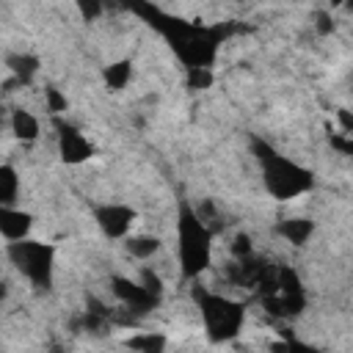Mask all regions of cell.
Instances as JSON below:
<instances>
[{"instance_id":"cell-1","label":"cell","mask_w":353,"mask_h":353,"mask_svg":"<svg viewBox=\"0 0 353 353\" xmlns=\"http://www.w3.org/2000/svg\"><path fill=\"white\" fill-rule=\"evenodd\" d=\"M254 152H256V160L262 165V182H265V190L279 199V201H290V199H298L303 193L312 190L314 179H312V171L298 165L295 160L279 154L273 146H268L265 141H254Z\"/></svg>"},{"instance_id":"cell-2","label":"cell","mask_w":353,"mask_h":353,"mask_svg":"<svg viewBox=\"0 0 353 353\" xmlns=\"http://www.w3.org/2000/svg\"><path fill=\"white\" fill-rule=\"evenodd\" d=\"M176 254L185 279H196L199 273H204L212 259V232L188 204H182L176 212Z\"/></svg>"},{"instance_id":"cell-3","label":"cell","mask_w":353,"mask_h":353,"mask_svg":"<svg viewBox=\"0 0 353 353\" xmlns=\"http://www.w3.org/2000/svg\"><path fill=\"white\" fill-rule=\"evenodd\" d=\"M193 295H196L201 325H204V334L210 336V342H229L240 334L245 312L237 301L210 292V290H196Z\"/></svg>"},{"instance_id":"cell-4","label":"cell","mask_w":353,"mask_h":353,"mask_svg":"<svg viewBox=\"0 0 353 353\" xmlns=\"http://www.w3.org/2000/svg\"><path fill=\"white\" fill-rule=\"evenodd\" d=\"M168 39L174 52L179 55V61L188 69H210V63L215 61V47H218V36L210 28L196 25H185V22H171L168 25Z\"/></svg>"},{"instance_id":"cell-5","label":"cell","mask_w":353,"mask_h":353,"mask_svg":"<svg viewBox=\"0 0 353 353\" xmlns=\"http://www.w3.org/2000/svg\"><path fill=\"white\" fill-rule=\"evenodd\" d=\"M8 256L17 265V270L33 284V287H50L52 281V265H55V248L41 240H19L8 243Z\"/></svg>"},{"instance_id":"cell-6","label":"cell","mask_w":353,"mask_h":353,"mask_svg":"<svg viewBox=\"0 0 353 353\" xmlns=\"http://www.w3.org/2000/svg\"><path fill=\"white\" fill-rule=\"evenodd\" d=\"M97 226L108 234V237H127V232L135 223V210L127 204H102L94 212Z\"/></svg>"},{"instance_id":"cell-7","label":"cell","mask_w":353,"mask_h":353,"mask_svg":"<svg viewBox=\"0 0 353 353\" xmlns=\"http://www.w3.org/2000/svg\"><path fill=\"white\" fill-rule=\"evenodd\" d=\"M58 152H61V160L69 163V165H77V163H85L91 154H94V146L91 141L72 124H61V132H58Z\"/></svg>"},{"instance_id":"cell-8","label":"cell","mask_w":353,"mask_h":353,"mask_svg":"<svg viewBox=\"0 0 353 353\" xmlns=\"http://www.w3.org/2000/svg\"><path fill=\"white\" fill-rule=\"evenodd\" d=\"M113 295L130 309V312H138V314H143V312H149V309H154V303H157V298H152L138 281H130V279H121V276H116L113 281Z\"/></svg>"},{"instance_id":"cell-9","label":"cell","mask_w":353,"mask_h":353,"mask_svg":"<svg viewBox=\"0 0 353 353\" xmlns=\"http://www.w3.org/2000/svg\"><path fill=\"white\" fill-rule=\"evenodd\" d=\"M33 226V218L30 212L25 210H17V207H0V234L8 240V243H19L28 237Z\"/></svg>"},{"instance_id":"cell-10","label":"cell","mask_w":353,"mask_h":353,"mask_svg":"<svg viewBox=\"0 0 353 353\" xmlns=\"http://www.w3.org/2000/svg\"><path fill=\"white\" fill-rule=\"evenodd\" d=\"M11 132H14V138H19V141L30 143V141H36V138H39L41 127H39V119H36L30 110L17 108V110L11 113Z\"/></svg>"},{"instance_id":"cell-11","label":"cell","mask_w":353,"mask_h":353,"mask_svg":"<svg viewBox=\"0 0 353 353\" xmlns=\"http://www.w3.org/2000/svg\"><path fill=\"white\" fill-rule=\"evenodd\" d=\"M276 232H279L287 243H292V245H303V243L312 237L314 223H312L309 218H284V221L276 226Z\"/></svg>"},{"instance_id":"cell-12","label":"cell","mask_w":353,"mask_h":353,"mask_svg":"<svg viewBox=\"0 0 353 353\" xmlns=\"http://www.w3.org/2000/svg\"><path fill=\"white\" fill-rule=\"evenodd\" d=\"M102 77H105V85H108L110 91H121V88H127V83L132 80V63H130V61H113V63L105 66Z\"/></svg>"},{"instance_id":"cell-13","label":"cell","mask_w":353,"mask_h":353,"mask_svg":"<svg viewBox=\"0 0 353 353\" xmlns=\"http://www.w3.org/2000/svg\"><path fill=\"white\" fill-rule=\"evenodd\" d=\"M124 248H127V254H130V256H135V259H149V256H154V254H157L160 240H157V237H152V234H135V237H127Z\"/></svg>"},{"instance_id":"cell-14","label":"cell","mask_w":353,"mask_h":353,"mask_svg":"<svg viewBox=\"0 0 353 353\" xmlns=\"http://www.w3.org/2000/svg\"><path fill=\"white\" fill-rule=\"evenodd\" d=\"M19 190V176L11 165H0V207H14Z\"/></svg>"},{"instance_id":"cell-15","label":"cell","mask_w":353,"mask_h":353,"mask_svg":"<svg viewBox=\"0 0 353 353\" xmlns=\"http://www.w3.org/2000/svg\"><path fill=\"white\" fill-rule=\"evenodd\" d=\"M8 69L14 72V77L19 83H30V77L39 72V61L33 55H11L8 58Z\"/></svg>"},{"instance_id":"cell-16","label":"cell","mask_w":353,"mask_h":353,"mask_svg":"<svg viewBox=\"0 0 353 353\" xmlns=\"http://www.w3.org/2000/svg\"><path fill=\"white\" fill-rule=\"evenodd\" d=\"M127 345L135 353H163L165 350V336L163 334H135Z\"/></svg>"},{"instance_id":"cell-17","label":"cell","mask_w":353,"mask_h":353,"mask_svg":"<svg viewBox=\"0 0 353 353\" xmlns=\"http://www.w3.org/2000/svg\"><path fill=\"white\" fill-rule=\"evenodd\" d=\"M232 254H234V259H240V262L254 254V243H251V237H248L245 232L234 234V240H232Z\"/></svg>"},{"instance_id":"cell-18","label":"cell","mask_w":353,"mask_h":353,"mask_svg":"<svg viewBox=\"0 0 353 353\" xmlns=\"http://www.w3.org/2000/svg\"><path fill=\"white\" fill-rule=\"evenodd\" d=\"M152 298H157L160 301V295H163V281H160V276H154V270H149V268H143V273H141V281H138Z\"/></svg>"},{"instance_id":"cell-19","label":"cell","mask_w":353,"mask_h":353,"mask_svg":"<svg viewBox=\"0 0 353 353\" xmlns=\"http://www.w3.org/2000/svg\"><path fill=\"white\" fill-rule=\"evenodd\" d=\"M44 102H47V110H50V113H63L66 105H69L66 97H63L58 88H47V91H44Z\"/></svg>"},{"instance_id":"cell-20","label":"cell","mask_w":353,"mask_h":353,"mask_svg":"<svg viewBox=\"0 0 353 353\" xmlns=\"http://www.w3.org/2000/svg\"><path fill=\"white\" fill-rule=\"evenodd\" d=\"M212 83L210 69H188V85L190 88H207Z\"/></svg>"},{"instance_id":"cell-21","label":"cell","mask_w":353,"mask_h":353,"mask_svg":"<svg viewBox=\"0 0 353 353\" xmlns=\"http://www.w3.org/2000/svg\"><path fill=\"white\" fill-rule=\"evenodd\" d=\"M317 30H320V33L334 30V22H331V17H328V14H317Z\"/></svg>"},{"instance_id":"cell-22","label":"cell","mask_w":353,"mask_h":353,"mask_svg":"<svg viewBox=\"0 0 353 353\" xmlns=\"http://www.w3.org/2000/svg\"><path fill=\"white\" fill-rule=\"evenodd\" d=\"M50 353H63V347H61V345H52V347H50Z\"/></svg>"},{"instance_id":"cell-23","label":"cell","mask_w":353,"mask_h":353,"mask_svg":"<svg viewBox=\"0 0 353 353\" xmlns=\"http://www.w3.org/2000/svg\"><path fill=\"white\" fill-rule=\"evenodd\" d=\"M3 298H6V287L0 284V301H3Z\"/></svg>"}]
</instances>
